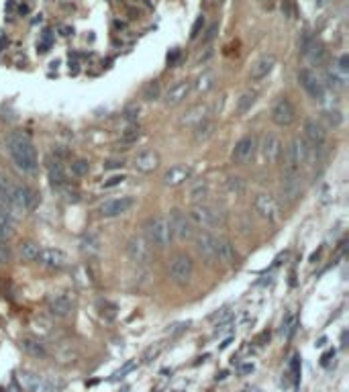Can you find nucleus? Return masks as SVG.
Returning a JSON list of instances; mask_svg holds the SVG:
<instances>
[{"label": "nucleus", "instance_id": "27", "mask_svg": "<svg viewBox=\"0 0 349 392\" xmlns=\"http://www.w3.org/2000/svg\"><path fill=\"white\" fill-rule=\"evenodd\" d=\"M100 245H102L100 235H96V233H92V231L86 233V235L82 237V241H80V249H82V253L88 255V257L98 255V253H100Z\"/></svg>", "mask_w": 349, "mask_h": 392}, {"label": "nucleus", "instance_id": "35", "mask_svg": "<svg viewBox=\"0 0 349 392\" xmlns=\"http://www.w3.org/2000/svg\"><path fill=\"white\" fill-rule=\"evenodd\" d=\"M255 100H257V94H255V92H251V90L243 92V94H241V98L237 100V113H239V115L249 113V111H251V106L255 104Z\"/></svg>", "mask_w": 349, "mask_h": 392}, {"label": "nucleus", "instance_id": "51", "mask_svg": "<svg viewBox=\"0 0 349 392\" xmlns=\"http://www.w3.org/2000/svg\"><path fill=\"white\" fill-rule=\"evenodd\" d=\"M229 319H231L229 309H221L219 313H214V315L210 317V321H219V325H221V323H225V321H229Z\"/></svg>", "mask_w": 349, "mask_h": 392}, {"label": "nucleus", "instance_id": "34", "mask_svg": "<svg viewBox=\"0 0 349 392\" xmlns=\"http://www.w3.org/2000/svg\"><path fill=\"white\" fill-rule=\"evenodd\" d=\"M296 329H298V315H296V313H288V315L284 317V321H282V335H284L286 339H292L294 333H296Z\"/></svg>", "mask_w": 349, "mask_h": 392}, {"label": "nucleus", "instance_id": "2", "mask_svg": "<svg viewBox=\"0 0 349 392\" xmlns=\"http://www.w3.org/2000/svg\"><path fill=\"white\" fill-rule=\"evenodd\" d=\"M143 239L158 247V249H166L172 241V233H170V225L166 216H149L143 225Z\"/></svg>", "mask_w": 349, "mask_h": 392}, {"label": "nucleus", "instance_id": "9", "mask_svg": "<svg viewBox=\"0 0 349 392\" xmlns=\"http://www.w3.org/2000/svg\"><path fill=\"white\" fill-rule=\"evenodd\" d=\"M298 82H300V86L304 88V92H307L313 100H319V102L325 100V84L321 82V78H319L313 70H309V68L300 70V72H298Z\"/></svg>", "mask_w": 349, "mask_h": 392}, {"label": "nucleus", "instance_id": "62", "mask_svg": "<svg viewBox=\"0 0 349 392\" xmlns=\"http://www.w3.org/2000/svg\"><path fill=\"white\" fill-rule=\"evenodd\" d=\"M261 2H266V0H261Z\"/></svg>", "mask_w": 349, "mask_h": 392}, {"label": "nucleus", "instance_id": "17", "mask_svg": "<svg viewBox=\"0 0 349 392\" xmlns=\"http://www.w3.org/2000/svg\"><path fill=\"white\" fill-rule=\"evenodd\" d=\"M280 192L286 202H296L302 194V182H300L298 174H284V178L280 182Z\"/></svg>", "mask_w": 349, "mask_h": 392}, {"label": "nucleus", "instance_id": "36", "mask_svg": "<svg viewBox=\"0 0 349 392\" xmlns=\"http://www.w3.org/2000/svg\"><path fill=\"white\" fill-rule=\"evenodd\" d=\"M139 139H141V129H139V125H127V127L123 129V133H121V141L127 143V145L137 143Z\"/></svg>", "mask_w": 349, "mask_h": 392}, {"label": "nucleus", "instance_id": "3", "mask_svg": "<svg viewBox=\"0 0 349 392\" xmlns=\"http://www.w3.org/2000/svg\"><path fill=\"white\" fill-rule=\"evenodd\" d=\"M190 221L194 223V227H202V229H212L225 223V212L216 210L210 204H194L192 210L188 212Z\"/></svg>", "mask_w": 349, "mask_h": 392}, {"label": "nucleus", "instance_id": "31", "mask_svg": "<svg viewBox=\"0 0 349 392\" xmlns=\"http://www.w3.org/2000/svg\"><path fill=\"white\" fill-rule=\"evenodd\" d=\"M39 253H41V247L35 243V241H23L18 245V255L25 259V262H37L39 259Z\"/></svg>", "mask_w": 349, "mask_h": 392}, {"label": "nucleus", "instance_id": "15", "mask_svg": "<svg viewBox=\"0 0 349 392\" xmlns=\"http://www.w3.org/2000/svg\"><path fill=\"white\" fill-rule=\"evenodd\" d=\"M133 204H135L133 196H117V198L104 200L100 204V214L102 216H119V214L129 212L133 208Z\"/></svg>", "mask_w": 349, "mask_h": 392}, {"label": "nucleus", "instance_id": "53", "mask_svg": "<svg viewBox=\"0 0 349 392\" xmlns=\"http://www.w3.org/2000/svg\"><path fill=\"white\" fill-rule=\"evenodd\" d=\"M282 14L286 18H292L294 16V6H292V0H282Z\"/></svg>", "mask_w": 349, "mask_h": 392}, {"label": "nucleus", "instance_id": "42", "mask_svg": "<svg viewBox=\"0 0 349 392\" xmlns=\"http://www.w3.org/2000/svg\"><path fill=\"white\" fill-rule=\"evenodd\" d=\"M327 80H329V86H331L333 90H341V88H345V78L339 76L335 70H333V72H327Z\"/></svg>", "mask_w": 349, "mask_h": 392}, {"label": "nucleus", "instance_id": "50", "mask_svg": "<svg viewBox=\"0 0 349 392\" xmlns=\"http://www.w3.org/2000/svg\"><path fill=\"white\" fill-rule=\"evenodd\" d=\"M135 366H137L135 362H127V364H125V366H123L121 370H117V372H115L113 380H121V378H125V374H129V372H131V370L135 368Z\"/></svg>", "mask_w": 349, "mask_h": 392}, {"label": "nucleus", "instance_id": "32", "mask_svg": "<svg viewBox=\"0 0 349 392\" xmlns=\"http://www.w3.org/2000/svg\"><path fill=\"white\" fill-rule=\"evenodd\" d=\"M96 309H98L100 317H104L106 321L117 319V311H119V307H117L115 302H111L108 298H98V300H96Z\"/></svg>", "mask_w": 349, "mask_h": 392}, {"label": "nucleus", "instance_id": "38", "mask_svg": "<svg viewBox=\"0 0 349 392\" xmlns=\"http://www.w3.org/2000/svg\"><path fill=\"white\" fill-rule=\"evenodd\" d=\"M0 216H4V219H8V221H12V223H14L20 214H18V212L10 206V202H8L6 198H2V196H0Z\"/></svg>", "mask_w": 349, "mask_h": 392}, {"label": "nucleus", "instance_id": "13", "mask_svg": "<svg viewBox=\"0 0 349 392\" xmlns=\"http://www.w3.org/2000/svg\"><path fill=\"white\" fill-rule=\"evenodd\" d=\"M196 251L206 264H216V235L210 231H200L196 235Z\"/></svg>", "mask_w": 349, "mask_h": 392}, {"label": "nucleus", "instance_id": "10", "mask_svg": "<svg viewBox=\"0 0 349 392\" xmlns=\"http://www.w3.org/2000/svg\"><path fill=\"white\" fill-rule=\"evenodd\" d=\"M272 121L278 127H290L296 121V106L290 102V98L280 96L272 106Z\"/></svg>", "mask_w": 349, "mask_h": 392}, {"label": "nucleus", "instance_id": "61", "mask_svg": "<svg viewBox=\"0 0 349 392\" xmlns=\"http://www.w3.org/2000/svg\"><path fill=\"white\" fill-rule=\"evenodd\" d=\"M0 154H2V145H0Z\"/></svg>", "mask_w": 349, "mask_h": 392}, {"label": "nucleus", "instance_id": "29", "mask_svg": "<svg viewBox=\"0 0 349 392\" xmlns=\"http://www.w3.org/2000/svg\"><path fill=\"white\" fill-rule=\"evenodd\" d=\"M208 196V182L206 180H196L188 188V200L194 204H202L204 198Z\"/></svg>", "mask_w": 349, "mask_h": 392}, {"label": "nucleus", "instance_id": "49", "mask_svg": "<svg viewBox=\"0 0 349 392\" xmlns=\"http://www.w3.org/2000/svg\"><path fill=\"white\" fill-rule=\"evenodd\" d=\"M12 259V249L10 245H6V241H0V266L8 264Z\"/></svg>", "mask_w": 349, "mask_h": 392}, {"label": "nucleus", "instance_id": "5", "mask_svg": "<svg viewBox=\"0 0 349 392\" xmlns=\"http://www.w3.org/2000/svg\"><path fill=\"white\" fill-rule=\"evenodd\" d=\"M194 276V262L190 255L186 253H178L174 259L170 262V278L174 280L176 284L184 286L192 280Z\"/></svg>", "mask_w": 349, "mask_h": 392}, {"label": "nucleus", "instance_id": "28", "mask_svg": "<svg viewBox=\"0 0 349 392\" xmlns=\"http://www.w3.org/2000/svg\"><path fill=\"white\" fill-rule=\"evenodd\" d=\"M20 350H23L27 356H31V358H45V356H47L45 345H43L39 339H35V337H23V339H20Z\"/></svg>", "mask_w": 349, "mask_h": 392}, {"label": "nucleus", "instance_id": "4", "mask_svg": "<svg viewBox=\"0 0 349 392\" xmlns=\"http://www.w3.org/2000/svg\"><path fill=\"white\" fill-rule=\"evenodd\" d=\"M20 388L27 392H59L63 388L61 382H55L51 378H45L35 372H20Z\"/></svg>", "mask_w": 349, "mask_h": 392}, {"label": "nucleus", "instance_id": "7", "mask_svg": "<svg viewBox=\"0 0 349 392\" xmlns=\"http://www.w3.org/2000/svg\"><path fill=\"white\" fill-rule=\"evenodd\" d=\"M127 255L135 266L143 268V266H147L151 262V245L141 235H133L127 241Z\"/></svg>", "mask_w": 349, "mask_h": 392}, {"label": "nucleus", "instance_id": "8", "mask_svg": "<svg viewBox=\"0 0 349 392\" xmlns=\"http://www.w3.org/2000/svg\"><path fill=\"white\" fill-rule=\"evenodd\" d=\"M300 53H302V57H304L309 63H313V66H321V63H325V59H327V49H325V45H323L319 39H315L313 35H304V37H302V41H300Z\"/></svg>", "mask_w": 349, "mask_h": 392}, {"label": "nucleus", "instance_id": "37", "mask_svg": "<svg viewBox=\"0 0 349 392\" xmlns=\"http://www.w3.org/2000/svg\"><path fill=\"white\" fill-rule=\"evenodd\" d=\"M70 172L76 176V178H84V176H88V172H90V164H88V160H74L72 164H70Z\"/></svg>", "mask_w": 349, "mask_h": 392}, {"label": "nucleus", "instance_id": "20", "mask_svg": "<svg viewBox=\"0 0 349 392\" xmlns=\"http://www.w3.org/2000/svg\"><path fill=\"white\" fill-rule=\"evenodd\" d=\"M160 168V154L154 149H145L141 154H137L135 158V170L141 174H151Z\"/></svg>", "mask_w": 349, "mask_h": 392}, {"label": "nucleus", "instance_id": "16", "mask_svg": "<svg viewBox=\"0 0 349 392\" xmlns=\"http://www.w3.org/2000/svg\"><path fill=\"white\" fill-rule=\"evenodd\" d=\"M259 151H261V158L268 164H276L280 160V156H282V141H280V137L274 135V133H266L261 137Z\"/></svg>", "mask_w": 349, "mask_h": 392}, {"label": "nucleus", "instance_id": "33", "mask_svg": "<svg viewBox=\"0 0 349 392\" xmlns=\"http://www.w3.org/2000/svg\"><path fill=\"white\" fill-rule=\"evenodd\" d=\"M214 135V123L212 121H202L200 125H196L194 127V139L200 143V141H206V139H210Z\"/></svg>", "mask_w": 349, "mask_h": 392}, {"label": "nucleus", "instance_id": "45", "mask_svg": "<svg viewBox=\"0 0 349 392\" xmlns=\"http://www.w3.org/2000/svg\"><path fill=\"white\" fill-rule=\"evenodd\" d=\"M290 374H292V380H294V386H296L300 382V358L298 356L290 358Z\"/></svg>", "mask_w": 349, "mask_h": 392}, {"label": "nucleus", "instance_id": "11", "mask_svg": "<svg viewBox=\"0 0 349 392\" xmlns=\"http://www.w3.org/2000/svg\"><path fill=\"white\" fill-rule=\"evenodd\" d=\"M255 149H257V141H255V137H253V135H243V137L235 143L231 158H233L235 164H241V166H243V164H247V162L253 160Z\"/></svg>", "mask_w": 349, "mask_h": 392}, {"label": "nucleus", "instance_id": "48", "mask_svg": "<svg viewBox=\"0 0 349 392\" xmlns=\"http://www.w3.org/2000/svg\"><path fill=\"white\" fill-rule=\"evenodd\" d=\"M204 23H206L204 14L196 16V20H194V25H192V31H190V39H196V37L202 33V29H204Z\"/></svg>", "mask_w": 349, "mask_h": 392}, {"label": "nucleus", "instance_id": "6", "mask_svg": "<svg viewBox=\"0 0 349 392\" xmlns=\"http://www.w3.org/2000/svg\"><path fill=\"white\" fill-rule=\"evenodd\" d=\"M168 225H170V233L178 241H186L190 237H194V223L190 221V216L182 210H172L168 216Z\"/></svg>", "mask_w": 349, "mask_h": 392}, {"label": "nucleus", "instance_id": "14", "mask_svg": "<svg viewBox=\"0 0 349 392\" xmlns=\"http://www.w3.org/2000/svg\"><path fill=\"white\" fill-rule=\"evenodd\" d=\"M39 264L45 266V268H51V270H63V268L70 266V257H68V253L63 249L45 247L39 253Z\"/></svg>", "mask_w": 349, "mask_h": 392}, {"label": "nucleus", "instance_id": "44", "mask_svg": "<svg viewBox=\"0 0 349 392\" xmlns=\"http://www.w3.org/2000/svg\"><path fill=\"white\" fill-rule=\"evenodd\" d=\"M227 188H229L233 194H241V192L245 190V184H243V180H241L239 176H231V178L227 180Z\"/></svg>", "mask_w": 349, "mask_h": 392}, {"label": "nucleus", "instance_id": "63", "mask_svg": "<svg viewBox=\"0 0 349 392\" xmlns=\"http://www.w3.org/2000/svg\"><path fill=\"white\" fill-rule=\"evenodd\" d=\"M245 392H249V390H245Z\"/></svg>", "mask_w": 349, "mask_h": 392}, {"label": "nucleus", "instance_id": "52", "mask_svg": "<svg viewBox=\"0 0 349 392\" xmlns=\"http://www.w3.org/2000/svg\"><path fill=\"white\" fill-rule=\"evenodd\" d=\"M127 178L125 176H121V174H117V176H111L106 182H104V188H115V186H119V184H123Z\"/></svg>", "mask_w": 349, "mask_h": 392}, {"label": "nucleus", "instance_id": "39", "mask_svg": "<svg viewBox=\"0 0 349 392\" xmlns=\"http://www.w3.org/2000/svg\"><path fill=\"white\" fill-rule=\"evenodd\" d=\"M143 98H145V100H149V102L160 98V82H158V80L149 82V84L143 88Z\"/></svg>", "mask_w": 349, "mask_h": 392}, {"label": "nucleus", "instance_id": "55", "mask_svg": "<svg viewBox=\"0 0 349 392\" xmlns=\"http://www.w3.org/2000/svg\"><path fill=\"white\" fill-rule=\"evenodd\" d=\"M123 166H125L123 160H108V162H104V170H115V168H123Z\"/></svg>", "mask_w": 349, "mask_h": 392}, {"label": "nucleus", "instance_id": "56", "mask_svg": "<svg viewBox=\"0 0 349 392\" xmlns=\"http://www.w3.org/2000/svg\"><path fill=\"white\" fill-rule=\"evenodd\" d=\"M339 72L345 76L349 72V55H341L339 57Z\"/></svg>", "mask_w": 349, "mask_h": 392}, {"label": "nucleus", "instance_id": "59", "mask_svg": "<svg viewBox=\"0 0 349 392\" xmlns=\"http://www.w3.org/2000/svg\"><path fill=\"white\" fill-rule=\"evenodd\" d=\"M253 372V364H243L241 366V374H251Z\"/></svg>", "mask_w": 349, "mask_h": 392}, {"label": "nucleus", "instance_id": "40", "mask_svg": "<svg viewBox=\"0 0 349 392\" xmlns=\"http://www.w3.org/2000/svg\"><path fill=\"white\" fill-rule=\"evenodd\" d=\"M14 235V227H12V221L0 216V241H8L10 237Z\"/></svg>", "mask_w": 349, "mask_h": 392}, {"label": "nucleus", "instance_id": "25", "mask_svg": "<svg viewBox=\"0 0 349 392\" xmlns=\"http://www.w3.org/2000/svg\"><path fill=\"white\" fill-rule=\"evenodd\" d=\"M49 313L57 319H66L72 313V298L68 294H57L49 298Z\"/></svg>", "mask_w": 349, "mask_h": 392}, {"label": "nucleus", "instance_id": "23", "mask_svg": "<svg viewBox=\"0 0 349 392\" xmlns=\"http://www.w3.org/2000/svg\"><path fill=\"white\" fill-rule=\"evenodd\" d=\"M190 176H192V170H190L188 166L178 164V166H172V168L164 174V184L170 186V188H176V186H182L186 180H190Z\"/></svg>", "mask_w": 349, "mask_h": 392}, {"label": "nucleus", "instance_id": "43", "mask_svg": "<svg viewBox=\"0 0 349 392\" xmlns=\"http://www.w3.org/2000/svg\"><path fill=\"white\" fill-rule=\"evenodd\" d=\"M325 121H327L329 127L337 129V127L343 123V115H341L339 111H327V113H325Z\"/></svg>", "mask_w": 349, "mask_h": 392}, {"label": "nucleus", "instance_id": "57", "mask_svg": "<svg viewBox=\"0 0 349 392\" xmlns=\"http://www.w3.org/2000/svg\"><path fill=\"white\" fill-rule=\"evenodd\" d=\"M331 358H335V350H331V352H327V354H325V356L321 358V364H323V366H327V364L331 362Z\"/></svg>", "mask_w": 349, "mask_h": 392}, {"label": "nucleus", "instance_id": "47", "mask_svg": "<svg viewBox=\"0 0 349 392\" xmlns=\"http://www.w3.org/2000/svg\"><path fill=\"white\" fill-rule=\"evenodd\" d=\"M61 192H63V196L70 200V202H78L80 200V190L76 188V186H70V184H63L61 188H59Z\"/></svg>", "mask_w": 349, "mask_h": 392}, {"label": "nucleus", "instance_id": "21", "mask_svg": "<svg viewBox=\"0 0 349 392\" xmlns=\"http://www.w3.org/2000/svg\"><path fill=\"white\" fill-rule=\"evenodd\" d=\"M47 176H49L51 186H55V188H61L63 184H68V174L63 170V164L53 156L47 158Z\"/></svg>", "mask_w": 349, "mask_h": 392}, {"label": "nucleus", "instance_id": "1", "mask_svg": "<svg viewBox=\"0 0 349 392\" xmlns=\"http://www.w3.org/2000/svg\"><path fill=\"white\" fill-rule=\"evenodd\" d=\"M6 149L14 162V166L25 172V174H33L37 170V151L33 141L29 139V135L20 133V131H12L6 137Z\"/></svg>", "mask_w": 349, "mask_h": 392}, {"label": "nucleus", "instance_id": "26", "mask_svg": "<svg viewBox=\"0 0 349 392\" xmlns=\"http://www.w3.org/2000/svg\"><path fill=\"white\" fill-rule=\"evenodd\" d=\"M208 119V106L206 104H196V106H192L184 117H182V125H186V127H196V125H200L202 121H206Z\"/></svg>", "mask_w": 349, "mask_h": 392}, {"label": "nucleus", "instance_id": "19", "mask_svg": "<svg viewBox=\"0 0 349 392\" xmlns=\"http://www.w3.org/2000/svg\"><path fill=\"white\" fill-rule=\"evenodd\" d=\"M276 63H278V59H276V55L274 53H266V55H261L253 66H251V72H249V78L251 80H264V78H268V74H272V70L276 68Z\"/></svg>", "mask_w": 349, "mask_h": 392}, {"label": "nucleus", "instance_id": "30", "mask_svg": "<svg viewBox=\"0 0 349 392\" xmlns=\"http://www.w3.org/2000/svg\"><path fill=\"white\" fill-rule=\"evenodd\" d=\"M214 74L210 72V70H204L198 78H196V82H194V90L198 92V94H206L208 90H212L214 88Z\"/></svg>", "mask_w": 349, "mask_h": 392}, {"label": "nucleus", "instance_id": "46", "mask_svg": "<svg viewBox=\"0 0 349 392\" xmlns=\"http://www.w3.org/2000/svg\"><path fill=\"white\" fill-rule=\"evenodd\" d=\"M139 106H129L125 113H123V119L129 123V125H137V121H139Z\"/></svg>", "mask_w": 349, "mask_h": 392}, {"label": "nucleus", "instance_id": "24", "mask_svg": "<svg viewBox=\"0 0 349 392\" xmlns=\"http://www.w3.org/2000/svg\"><path fill=\"white\" fill-rule=\"evenodd\" d=\"M190 88H192V84H190L188 80H180V82H176L174 86L166 92V104L176 106V104L184 102V100H186V96L190 94Z\"/></svg>", "mask_w": 349, "mask_h": 392}, {"label": "nucleus", "instance_id": "12", "mask_svg": "<svg viewBox=\"0 0 349 392\" xmlns=\"http://www.w3.org/2000/svg\"><path fill=\"white\" fill-rule=\"evenodd\" d=\"M304 139H307V143H311L317 151H321V149L325 147V143H327V131H325V127H323L317 119L309 117V119L304 121Z\"/></svg>", "mask_w": 349, "mask_h": 392}, {"label": "nucleus", "instance_id": "58", "mask_svg": "<svg viewBox=\"0 0 349 392\" xmlns=\"http://www.w3.org/2000/svg\"><path fill=\"white\" fill-rule=\"evenodd\" d=\"M6 392H23V388L18 386V382H16V380H10V384H8Z\"/></svg>", "mask_w": 349, "mask_h": 392}, {"label": "nucleus", "instance_id": "22", "mask_svg": "<svg viewBox=\"0 0 349 392\" xmlns=\"http://www.w3.org/2000/svg\"><path fill=\"white\" fill-rule=\"evenodd\" d=\"M216 262L233 266L237 262V249L229 237H216Z\"/></svg>", "mask_w": 349, "mask_h": 392}, {"label": "nucleus", "instance_id": "41", "mask_svg": "<svg viewBox=\"0 0 349 392\" xmlns=\"http://www.w3.org/2000/svg\"><path fill=\"white\" fill-rule=\"evenodd\" d=\"M51 45H53V35H51V31H45V33L41 35L39 43H37V51H39V53H47V51L51 49Z\"/></svg>", "mask_w": 349, "mask_h": 392}, {"label": "nucleus", "instance_id": "54", "mask_svg": "<svg viewBox=\"0 0 349 392\" xmlns=\"http://www.w3.org/2000/svg\"><path fill=\"white\" fill-rule=\"evenodd\" d=\"M216 31H219V23L210 25V27H208V31H206V35H204V41H206V43H208V41H212V39L216 37Z\"/></svg>", "mask_w": 349, "mask_h": 392}, {"label": "nucleus", "instance_id": "60", "mask_svg": "<svg viewBox=\"0 0 349 392\" xmlns=\"http://www.w3.org/2000/svg\"><path fill=\"white\" fill-rule=\"evenodd\" d=\"M176 59H178V51H172V53H168V63H174Z\"/></svg>", "mask_w": 349, "mask_h": 392}, {"label": "nucleus", "instance_id": "18", "mask_svg": "<svg viewBox=\"0 0 349 392\" xmlns=\"http://www.w3.org/2000/svg\"><path fill=\"white\" fill-rule=\"evenodd\" d=\"M255 210L259 212V216L268 219V221H278L280 216V206L276 202V198L270 194H257L255 196Z\"/></svg>", "mask_w": 349, "mask_h": 392}]
</instances>
